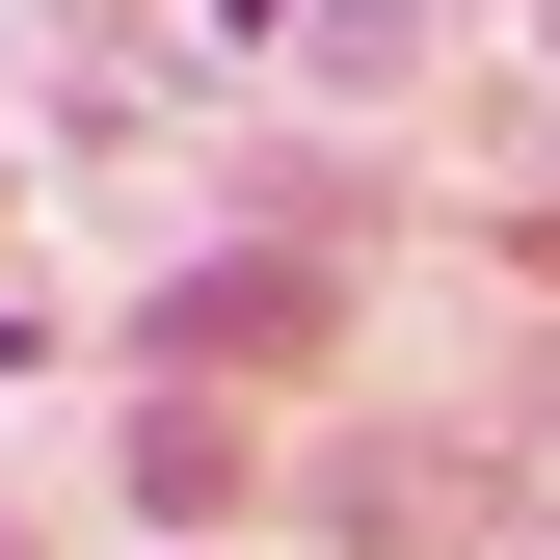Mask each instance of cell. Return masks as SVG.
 Segmentation results:
<instances>
[{"label": "cell", "instance_id": "6da1fadb", "mask_svg": "<svg viewBox=\"0 0 560 560\" xmlns=\"http://www.w3.org/2000/svg\"><path fill=\"white\" fill-rule=\"evenodd\" d=\"M320 320H347V267H294V241H241V267H161V320H133V347H214V374H294Z\"/></svg>", "mask_w": 560, "mask_h": 560}, {"label": "cell", "instance_id": "7a4b0ae2", "mask_svg": "<svg viewBox=\"0 0 560 560\" xmlns=\"http://www.w3.org/2000/svg\"><path fill=\"white\" fill-rule=\"evenodd\" d=\"M320 534H347V560H480L508 508H480V454H374V428H347V454H320Z\"/></svg>", "mask_w": 560, "mask_h": 560}, {"label": "cell", "instance_id": "3957f363", "mask_svg": "<svg viewBox=\"0 0 560 560\" xmlns=\"http://www.w3.org/2000/svg\"><path fill=\"white\" fill-rule=\"evenodd\" d=\"M294 54H320V81H400V54H428V0H294Z\"/></svg>", "mask_w": 560, "mask_h": 560}, {"label": "cell", "instance_id": "277c9868", "mask_svg": "<svg viewBox=\"0 0 560 560\" xmlns=\"http://www.w3.org/2000/svg\"><path fill=\"white\" fill-rule=\"evenodd\" d=\"M508 454H534V480H560V347H508Z\"/></svg>", "mask_w": 560, "mask_h": 560}, {"label": "cell", "instance_id": "5b68a950", "mask_svg": "<svg viewBox=\"0 0 560 560\" xmlns=\"http://www.w3.org/2000/svg\"><path fill=\"white\" fill-rule=\"evenodd\" d=\"M81 27H133V0H81Z\"/></svg>", "mask_w": 560, "mask_h": 560}, {"label": "cell", "instance_id": "8992f818", "mask_svg": "<svg viewBox=\"0 0 560 560\" xmlns=\"http://www.w3.org/2000/svg\"><path fill=\"white\" fill-rule=\"evenodd\" d=\"M534 27H560V0H534Z\"/></svg>", "mask_w": 560, "mask_h": 560}]
</instances>
